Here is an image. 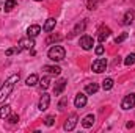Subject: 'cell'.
Listing matches in <instances>:
<instances>
[{"label":"cell","mask_w":135,"mask_h":133,"mask_svg":"<svg viewBox=\"0 0 135 133\" xmlns=\"http://www.w3.org/2000/svg\"><path fill=\"white\" fill-rule=\"evenodd\" d=\"M17 81H19V74H13V75H9L5 80V83H2V88H0V103H3L11 96V93H13V89H14Z\"/></svg>","instance_id":"6da1fadb"},{"label":"cell","mask_w":135,"mask_h":133,"mask_svg":"<svg viewBox=\"0 0 135 133\" xmlns=\"http://www.w3.org/2000/svg\"><path fill=\"white\" fill-rule=\"evenodd\" d=\"M47 57H49V60L58 63V61L65 60V57H66V50H65V47H61V45H54V47L49 49Z\"/></svg>","instance_id":"7a4b0ae2"},{"label":"cell","mask_w":135,"mask_h":133,"mask_svg":"<svg viewBox=\"0 0 135 133\" xmlns=\"http://www.w3.org/2000/svg\"><path fill=\"white\" fill-rule=\"evenodd\" d=\"M35 47V41L33 38H24L19 41V45L16 47V53H21L22 50H32Z\"/></svg>","instance_id":"3957f363"},{"label":"cell","mask_w":135,"mask_h":133,"mask_svg":"<svg viewBox=\"0 0 135 133\" xmlns=\"http://www.w3.org/2000/svg\"><path fill=\"white\" fill-rule=\"evenodd\" d=\"M105 67H107V60L105 58H98L96 61H93V64H91V69H93V72H96V74H101L105 70Z\"/></svg>","instance_id":"277c9868"},{"label":"cell","mask_w":135,"mask_h":133,"mask_svg":"<svg viewBox=\"0 0 135 133\" xmlns=\"http://www.w3.org/2000/svg\"><path fill=\"white\" fill-rule=\"evenodd\" d=\"M135 106V94L134 93H131V94H127L123 102H121V108L123 110H131V108H134Z\"/></svg>","instance_id":"5b68a950"},{"label":"cell","mask_w":135,"mask_h":133,"mask_svg":"<svg viewBox=\"0 0 135 133\" xmlns=\"http://www.w3.org/2000/svg\"><path fill=\"white\" fill-rule=\"evenodd\" d=\"M93 45H94V39H93L91 36L83 34V36L80 38V47H82L83 50H91Z\"/></svg>","instance_id":"8992f818"},{"label":"cell","mask_w":135,"mask_h":133,"mask_svg":"<svg viewBox=\"0 0 135 133\" xmlns=\"http://www.w3.org/2000/svg\"><path fill=\"white\" fill-rule=\"evenodd\" d=\"M49 105H50V96H49L47 93H42L41 99L38 102V110H39V111H46V110L49 108Z\"/></svg>","instance_id":"52a82bcc"},{"label":"cell","mask_w":135,"mask_h":133,"mask_svg":"<svg viewBox=\"0 0 135 133\" xmlns=\"http://www.w3.org/2000/svg\"><path fill=\"white\" fill-rule=\"evenodd\" d=\"M77 121H79L77 114H71V116H69V119H68L66 122H65L63 129H65L66 132H72V130L75 129V125H77Z\"/></svg>","instance_id":"ba28073f"},{"label":"cell","mask_w":135,"mask_h":133,"mask_svg":"<svg viewBox=\"0 0 135 133\" xmlns=\"http://www.w3.org/2000/svg\"><path fill=\"white\" fill-rule=\"evenodd\" d=\"M85 28H86V21H80V22H77L75 24V27L72 28V32L69 34V38H74L75 34H80L85 32Z\"/></svg>","instance_id":"9c48e42d"},{"label":"cell","mask_w":135,"mask_h":133,"mask_svg":"<svg viewBox=\"0 0 135 133\" xmlns=\"http://www.w3.org/2000/svg\"><path fill=\"white\" fill-rule=\"evenodd\" d=\"M86 93L83 94V93H79L77 96H75V99H74V105H75V108H83L85 105H86Z\"/></svg>","instance_id":"30bf717a"},{"label":"cell","mask_w":135,"mask_h":133,"mask_svg":"<svg viewBox=\"0 0 135 133\" xmlns=\"http://www.w3.org/2000/svg\"><path fill=\"white\" fill-rule=\"evenodd\" d=\"M66 85H68V80H66V78H60V80L55 83V88H54V94H55V96H60V94L65 91Z\"/></svg>","instance_id":"8fae6325"},{"label":"cell","mask_w":135,"mask_h":133,"mask_svg":"<svg viewBox=\"0 0 135 133\" xmlns=\"http://www.w3.org/2000/svg\"><path fill=\"white\" fill-rule=\"evenodd\" d=\"M110 34H112V30H110L108 27H101L99 32H98V39H99V42H104Z\"/></svg>","instance_id":"7c38bea8"},{"label":"cell","mask_w":135,"mask_h":133,"mask_svg":"<svg viewBox=\"0 0 135 133\" xmlns=\"http://www.w3.org/2000/svg\"><path fill=\"white\" fill-rule=\"evenodd\" d=\"M134 19H135V11L134 9H129V11H126V14L123 17V24L124 25H131L134 22Z\"/></svg>","instance_id":"4fadbf2b"},{"label":"cell","mask_w":135,"mask_h":133,"mask_svg":"<svg viewBox=\"0 0 135 133\" xmlns=\"http://www.w3.org/2000/svg\"><path fill=\"white\" fill-rule=\"evenodd\" d=\"M55 25H57V21L54 19V17H49L47 21H46V24H44V27H42V30L46 32V33H50L54 28H55Z\"/></svg>","instance_id":"5bb4252c"},{"label":"cell","mask_w":135,"mask_h":133,"mask_svg":"<svg viewBox=\"0 0 135 133\" xmlns=\"http://www.w3.org/2000/svg\"><path fill=\"white\" fill-rule=\"evenodd\" d=\"M94 121H96L94 114H86V116H85V117L82 119V125H83L85 129H90V127H93Z\"/></svg>","instance_id":"9a60e30c"},{"label":"cell","mask_w":135,"mask_h":133,"mask_svg":"<svg viewBox=\"0 0 135 133\" xmlns=\"http://www.w3.org/2000/svg\"><path fill=\"white\" fill-rule=\"evenodd\" d=\"M39 33H41V27L39 25H30L27 28V36L28 38H36Z\"/></svg>","instance_id":"2e32d148"},{"label":"cell","mask_w":135,"mask_h":133,"mask_svg":"<svg viewBox=\"0 0 135 133\" xmlns=\"http://www.w3.org/2000/svg\"><path fill=\"white\" fill-rule=\"evenodd\" d=\"M42 70H46V72L50 74V75H60V74H61V69L58 66H44Z\"/></svg>","instance_id":"e0dca14e"},{"label":"cell","mask_w":135,"mask_h":133,"mask_svg":"<svg viewBox=\"0 0 135 133\" xmlns=\"http://www.w3.org/2000/svg\"><path fill=\"white\" fill-rule=\"evenodd\" d=\"M9 114H11V106H9V105H3V106H0V119L5 121Z\"/></svg>","instance_id":"ac0fdd59"},{"label":"cell","mask_w":135,"mask_h":133,"mask_svg":"<svg viewBox=\"0 0 135 133\" xmlns=\"http://www.w3.org/2000/svg\"><path fill=\"white\" fill-rule=\"evenodd\" d=\"M98 89H99V85L98 83H90V85L85 86V93L86 94H96Z\"/></svg>","instance_id":"d6986e66"},{"label":"cell","mask_w":135,"mask_h":133,"mask_svg":"<svg viewBox=\"0 0 135 133\" xmlns=\"http://www.w3.org/2000/svg\"><path fill=\"white\" fill-rule=\"evenodd\" d=\"M39 83V77L36 75V74H32L27 80H25V85L27 86H35V85H38Z\"/></svg>","instance_id":"ffe728a7"},{"label":"cell","mask_w":135,"mask_h":133,"mask_svg":"<svg viewBox=\"0 0 135 133\" xmlns=\"http://www.w3.org/2000/svg\"><path fill=\"white\" fill-rule=\"evenodd\" d=\"M113 85H115V81H113V78H110V77H107V78L102 81V88H104V91H110V89L113 88Z\"/></svg>","instance_id":"44dd1931"},{"label":"cell","mask_w":135,"mask_h":133,"mask_svg":"<svg viewBox=\"0 0 135 133\" xmlns=\"http://www.w3.org/2000/svg\"><path fill=\"white\" fill-rule=\"evenodd\" d=\"M39 86H41V89H47L49 86H50V77H42L41 80H39Z\"/></svg>","instance_id":"7402d4cb"},{"label":"cell","mask_w":135,"mask_h":133,"mask_svg":"<svg viewBox=\"0 0 135 133\" xmlns=\"http://www.w3.org/2000/svg\"><path fill=\"white\" fill-rule=\"evenodd\" d=\"M63 39V36H60V34H50L47 39H46V44H52V42H58V41H61Z\"/></svg>","instance_id":"603a6c76"},{"label":"cell","mask_w":135,"mask_h":133,"mask_svg":"<svg viewBox=\"0 0 135 133\" xmlns=\"http://www.w3.org/2000/svg\"><path fill=\"white\" fill-rule=\"evenodd\" d=\"M13 8H16V0H6V2H5V8H3V9H5L6 13H9Z\"/></svg>","instance_id":"cb8c5ba5"},{"label":"cell","mask_w":135,"mask_h":133,"mask_svg":"<svg viewBox=\"0 0 135 133\" xmlns=\"http://www.w3.org/2000/svg\"><path fill=\"white\" fill-rule=\"evenodd\" d=\"M124 64H126V66H132V64H135V53H131V55L126 57Z\"/></svg>","instance_id":"d4e9b609"},{"label":"cell","mask_w":135,"mask_h":133,"mask_svg":"<svg viewBox=\"0 0 135 133\" xmlns=\"http://www.w3.org/2000/svg\"><path fill=\"white\" fill-rule=\"evenodd\" d=\"M127 36H129L127 33H121L119 36H116V38H115V44H121L123 41H126V39H127Z\"/></svg>","instance_id":"484cf974"},{"label":"cell","mask_w":135,"mask_h":133,"mask_svg":"<svg viewBox=\"0 0 135 133\" xmlns=\"http://www.w3.org/2000/svg\"><path fill=\"white\" fill-rule=\"evenodd\" d=\"M54 122H55V116H54V114H50V116H47V117L44 119V124H46L47 127L54 125Z\"/></svg>","instance_id":"4316f807"},{"label":"cell","mask_w":135,"mask_h":133,"mask_svg":"<svg viewBox=\"0 0 135 133\" xmlns=\"http://www.w3.org/2000/svg\"><path fill=\"white\" fill-rule=\"evenodd\" d=\"M6 121H8L9 124H17V122H19V116H17V114H11V116L6 117Z\"/></svg>","instance_id":"83f0119b"},{"label":"cell","mask_w":135,"mask_h":133,"mask_svg":"<svg viewBox=\"0 0 135 133\" xmlns=\"http://www.w3.org/2000/svg\"><path fill=\"white\" fill-rule=\"evenodd\" d=\"M99 2H102V0H88V9H94Z\"/></svg>","instance_id":"f1b7e54d"},{"label":"cell","mask_w":135,"mask_h":133,"mask_svg":"<svg viewBox=\"0 0 135 133\" xmlns=\"http://www.w3.org/2000/svg\"><path fill=\"white\" fill-rule=\"evenodd\" d=\"M94 52H96V55H98V57H101L102 53H104V45H98V47L94 49Z\"/></svg>","instance_id":"f546056e"},{"label":"cell","mask_w":135,"mask_h":133,"mask_svg":"<svg viewBox=\"0 0 135 133\" xmlns=\"http://www.w3.org/2000/svg\"><path fill=\"white\" fill-rule=\"evenodd\" d=\"M66 103H68V99L65 97V99H63L61 102H60V105H58V108H60V110H65V105H66Z\"/></svg>","instance_id":"4dcf8cb0"},{"label":"cell","mask_w":135,"mask_h":133,"mask_svg":"<svg viewBox=\"0 0 135 133\" xmlns=\"http://www.w3.org/2000/svg\"><path fill=\"white\" fill-rule=\"evenodd\" d=\"M5 53H6V57H11L13 53H16V49H8V50H6Z\"/></svg>","instance_id":"1f68e13d"},{"label":"cell","mask_w":135,"mask_h":133,"mask_svg":"<svg viewBox=\"0 0 135 133\" xmlns=\"http://www.w3.org/2000/svg\"><path fill=\"white\" fill-rule=\"evenodd\" d=\"M126 127H127V129H132V127H134V122H127Z\"/></svg>","instance_id":"d6a6232c"},{"label":"cell","mask_w":135,"mask_h":133,"mask_svg":"<svg viewBox=\"0 0 135 133\" xmlns=\"http://www.w3.org/2000/svg\"><path fill=\"white\" fill-rule=\"evenodd\" d=\"M0 88H2V81H0Z\"/></svg>","instance_id":"836d02e7"},{"label":"cell","mask_w":135,"mask_h":133,"mask_svg":"<svg viewBox=\"0 0 135 133\" xmlns=\"http://www.w3.org/2000/svg\"><path fill=\"white\" fill-rule=\"evenodd\" d=\"M0 9H2V3H0Z\"/></svg>","instance_id":"e575fe53"},{"label":"cell","mask_w":135,"mask_h":133,"mask_svg":"<svg viewBox=\"0 0 135 133\" xmlns=\"http://www.w3.org/2000/svg\"><path fill=\"white\" fill-rule=\"evenodd\" d=\"M35 2H41V0H35Z\"/></svg>","instance_id":"d590c367"}]
</instances>
